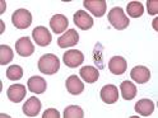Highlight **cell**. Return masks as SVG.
<instances>
[{
    "mask_svg": "<svg viewBox=\"0 0 158 118\" xmlns=\"http://www.w3.org/2000/svg\"><path fill=\"white\" fill-rule=\"evenodd\" d=\"M60 69V61L59 57L52 53L44 55L38 60V70L45 75H54Z\"/></svg>",
    "mask_w": 158,
    "mask_h": 118,
    "instance_id": "obj_1",
    "label": "cell"
},
{
    "mask_svg": "<svg viewBox=\"0 0 158 118\" xmlns=\"http://www.w3.org/2000/svg\"><path fill=\"white\" fill-rule=\"evenodd\" d=\"M108 22L111 23V26L115 29H118V31H123V29L127 28V26L130 24V19H127L124 10L121 8H114L108 13Z\"/></svg>",
    "mask_w": 158,
    "mask_h": 118,
    "instance_id": "obj_2",
    "label": "cell"
},
{
    "mask_svg": "<svg viewBox=\"0 0 158 118\" xmlns=\"http://www.w3.org/2000/svg\"><path fill=\"white\" fill-rule=\"evenodd\" d=\"M12 22L18 29H27L32 23V14L27 9H18L12 15Z\"/></svg>",
    "mask_w": 158,
    "mask_h": 118,
    "instance_id": "obj_3",
    "label": "cell"
},
{
    "mask_svg": "<svg viewBox=\"0 0 158 118\" xmlns=\"http://www.w3.org/2000/svg\"><path fill=\"white\" fill-rule=\"evenodd\" d=\"M32 37L35 39V42L41 47H46L51 43V33L44 26L36 27L32 31Z\"/></svg>",
    "mask_w": 158,
    "mask_h": 118,
    "instance_id": "obj_4",
    "label": "cell"
},
{
    "mask_svg": "<svg viewBox=\"0 0 158 118\" xmlns=\"http://www.w3.org/2000/svg\"><path fill=\"white\" fill-rule=\"evenodd\" d=\"M83 5L97 18L103 17L106 13V9H107V4L105 0H85Z\"/></svg>",
    "mask_w": 158,
    "mask_h": 118,
    "instance_id": "obj_5",
    "label": "cell"
},
{
    "mask_svg": "<svg viewBox=\"0 0 158 118\" xmlns=\"http://www.w3.org/2000/svg\"><path fill=\"white\" fill-rule=\"evenodd\" d=\"M63 61L68 67H78L84 61V55L79 50H69L64 53Z\"/></svg>",
    "mask_w": 158,
    "mask_h": 118,
    "instance_id": "obj_6",
    "label": "cell"
},
{
    "mask_svg": "<svg viewBox=\"0 0 158 118\" xmlns=\"http://www.w3.org/2000/svg\"><path fill=\"white\" fill-rule=\"evenodd\" d=\"M79 42V34L77 33L75 29H68V31L57 39V45L61 48L73 47Z\"/></svg>",
    "mask_w": 158,
    "mask_h": 118,
    "instance_id": "obj_7",
    "label": "cell"
},
{
    "mask_svg": "<svg viewBox=\"0 0 158 118\" xmlns=\"http://www.w3.org/2000/svg\"><path fill=\"white\" fill-rule=\"evenodd\" d=\"M15 50H17V53L19 56L28 57V56L33 55L35 47H33V43L31 42V39H29V37H22L17 41Z\"/></svg>",
    "mask_w": 158,
    "mask_h": 118,
    "instance_id": "obj_8",
    "label": "cell"
},
{
    "mask_svg": "<svg viewBox=\"0 0 158 118\" xmlns=\"http://www.w3.org/2000/svg\"><path fill=\"white\" fill-rule=\"evenodd\" d=\"M26 93H27L26 86L22 84H13L9 86L6 90L8 99L13 103H19L21 100H23L26 96Z\"/></svg>",
    "mask_w": 158,
    "mask_h": 118,
    "instance_id": "obj_9",
    "label": "cell"
},
{
    "mask_svg": "<svg viewBox=\"0 0 158 118\" xmlns=\"http://www.w3.org/2000/svg\"><path fill=\"white\" fill-rule=\"evenodd\" d=\"M74 23L77 27H79V29H83V31H88L91 29L93 26V19L92 17L84 10H78L74 14Z\"/></svg>",
    "mask_w": 158,
    "mask_h": 118,
    "instance_id": "obj_10",
    "label": "cell"
},
{
    "mask_svg": "<svg viewBox=\"0 0 158 118\" xmlns=\"http://www.w3.org/2000/svg\"><path fill=\"white\" fill-rule=\"evenodd\" d=\"M100 94H101V99L106 104H114L118 99V90H117V88L114 84L105 85L101 89Z\"/></svg>",
    "mask_w": 158,
    "mask_h": 118,
    "instance_id": "obj_11",
    "label": "cell"
},
{
    "mask_svg": "<svg viewBox=\"0 0 158 118\" xmlns=\"http://www.w3.org/2000/svg\"><path fill=\"white\" fill-rule=\"evenodd\" d=\"M23 113L28 117H36L38 114V112L41 111V102H40L38 98L36 96H31L29 99L23 104Z\"/></svg>",
    "mask_w": 158,
    "mask_h": 118,
    "instance_id": "obj_12",
    "label": "cell"
},
{
    "mask_svg": "<svg viewBox=\"0 0 158 118\" xmlns=\"http://www.w3.org/2000/svg\"><path fill=\"white\" fill-rule=\"evenodd\" d=\"M130 77L139 84H145L151 79V71L145 66H135L130 71Z\"/></svg>",
    "mask_w": 158,
    "mask_h": 118,
    "instance_id": "obj_13",
    "label": "cell"
},
{
    "mask_svg": "<svg viewBox=\"0 0 158 118\" xmlns=\"http://www.w3.org/2000/svg\"><path fill=\"white\" fill-rule=\"evenodd\" d=\"M127 67L125 58L121 56H114L110 62H108V69L114 75H123Z\"/></svg>",
    "mask_w": 158,
    "mask_h": 118,
    "instance_id": "obj_14",
    "label": "cell"
},
{
    "mask_svg": "<svg viewBox=\"0 0 158 118\" xmlns=\"http://www.w3.org/2000/svg\"><path fill=\"white\" fill-rule=\"evenodd\" d=\"M68 24H69L68 23V19L63 14H55L50 19V27L52 29V32L56 33V34L66 31V29H68Z\"/></svg>",
    "mask_w": 158,
    "mask_h": 118,
    "instance_id": "obj_15",
    "label": "cell"
},
{
    "mask_svg": "<svg viewBox=\"0 0 158 118\" xmlns=\"http://www.w3.org/2000/svg\"><path fill=\"white\" fill-rule=\"evenodd\" d=\"M65 85H66L68 92L73 95H78L84 90V84L82 83V80H79V77L77 75L69 76L65 81Z\"/></svg>",
    "mask_w": 158,
    "mask_h": 118,
    "instance_id": "obj_16",
    "label": "cell"
},
{
    "mask_svg": "<svg viewBox=\"0 0 158 118\" xmlns=\"http://www.w3.org/2000/svg\"><path fill=\"white\" fill-rule=\"evenodd\" d=\"M28 89L29 92L36 94H42L46 90V81L41 76H32L28 79Z\"/></svg>",
    "mask_w": 158,
    "mask_h": 118,
    "instance_id": "obj_17",
    "label": "cell"
},
{
    "mask_svg": "<svg viewBox=\"0 0 158 118\" xmlns=\"http://www.w3.org/2000/svg\"><path fill=\"white\" fill-rule=\"evenodd\" d=\"M153 111H154V103L151 99H142L136 102L135 104V112L140 116L148 117L153 113Z\"/></svg>",
    "mask_w": 158,
    "mask_h": 118,
    "instance_id": "obj_18",
    "label": "cell"
},
{
    "mask_svg": "<svg viewBox=\"0 0 158 118\" xmlns=\"http://www.w3.org/2000/svg\"><path fill=\"white\" fill-rule=\"evenodd\" d=\"M79 74H81L83 80L87 81V83H96L98 80V77H100V71H98L97 69L93 67V66L82 67L81 71H79Z\"/></svg>",
    "mask_w": 158,
    "mask_h": 118,
    "instance_id": "obj_19",
    "label": "cell"
},
{
    "mask_svg": "<svg viewBox=\"0 0 158 118\" xmlns=\"http://www.w3.org/2000/svg\"><path fill=\"white\" fill-rule=\"evenodd\" d=\"M120 90H121V95L125 100H131L136 96V86L129 80H125L121 83Z\"/></svg>",
    "mask_w": 158,
    "mask_h": 118,
    "instance_id": "obj_20",
    "label": "cell"
},
{
    "mask_svg": "<svg viewBox=\"0 0 158 118\" xmlns=\"http://www.w3.org/2000/svg\"><path fill=\"white\" fill-rule=\"evenodd\" d=\"M126 12L131 18H139L144 13V8L139 2H130L126 6Z\"/></svg>",
    "mask_w": 158,
    "mask_h": 118,
    "instance_id": "obj_21",
    "label": "cell"
},
{
    "mask_svg": "<svg viewBox=\"0 0 158 118\" xmlns=\"http://www.w3.org/2000/svg\"><path fill=\"white\" fill-rule=\"evenodd\" d=\"M14 57L13 50L6 45H2L0 46V64L2 65H6L8 62H10Z\"/></svg>",
    "mask_w": 158,
    "mask_h": 118,
    "instance_id": "obj_22",
    "label": "cell"
},
{
    "mask_svg": "<svg viewBox=\"0 0 158 118\" xmlns=\"http://www.w3.org/2000/svg\"><path fill=\"white\" fill-rule=\"evenodd\" d=\"M64 118H83L84 112L79 105H69L64 111Z\"/></svg>",
    "mask_w": 158,
    "mask_h": 118,
    "instance_id": "obj_23",
    "label": "cell"
},
{
    "mask_svg": "<svg viewBox=\"0 0 158 118\" xmlns=\"http://www.w3.org/2000/svg\"><path fill=\"white\" fill-rule=\"evenodd\" d=\"M23 76V70L21 66L18 65H12L8 67L6 70V77L9 80H19Z\"/></svg>",
    "mask_w": 158,
    "mask_h": 118,
    "instance_id": "obj_24",
    "label": "cell"
},
{
    "mask_svg": "<svg viewBox=\"0 0 158 118\" xmlns=\"http://www.w3.org/2000/svg\"><path fill=\"white\" fill-rule=\"evenodd\" d=\"M147 9H148V13L151 15H156L158 13V2L157 0H148Z\"/></svg>",
    "mask_w": 158,
    "mask_h": 118,
    "instance_id": "obj_25",
    "label": "cell"
},
{
    "mask_svg": "<svg viewBox=\"0 0 158 118\" xmlns=\"http://www.w3.org/2000/svg\"><path fill=\"white\" fill-rule=\"evenodd\" d=\"M59 117H60V114H59V112L56 109H54V108H48L42 114V118H59Z\"/></svg>",
    "mask_w": 158,
    "mask_h": 118,
    "instance_id": "obj_26",
    "label": "cell"
},
{
    "mask_svg": "<svg viewBox=\"0 0 158 118\" xmlns=\"http://www.w3.org/2000/svg\"><path fill=\"white\" fill-rule=\"evenodd\" d=\"M5 12V2H2V13Z\"/></svg>",
    "mask_w": 158,
    "mask_h": 118,
    "instance_id": "obj_27",
    "label": "cell"
},
{
    "mask_svg": "<svg viewBox=\"0 0 158 118\" xmlns=\"http://www.w3.org/2000/svg\"><path fill=\"white\" fill-rule=\"evenodd\" d=\"M3 32H4V23L2 22V33H3Z\"/></svg>",
    "mask_w": 158,
    "mask_h": 118,
    "instance_id": "obj_28",
    "label": "cell"
}]
</instances>
